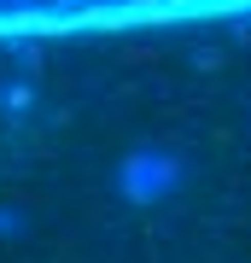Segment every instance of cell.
Masks as SVG:
<instances>
[{"mask_svg": "<svg viewBox=\"0 0 251 263\" xmlns=\"http://www.w3.org/2000/svg\"><path fill=\"white\" fill-rule=\"evenodd\" d=\"M187 181V158L169 146H134L129 158L117 164V187L123 199H134V205H158V199H169Z\"/></svg>", "mask_w": 251, "mask_h": 263, "instance_id": "1", "label": "cell"}, {"mask_svg": "<svg viewBox=\"0 0 251 263\" xmlns=\"http://www.w3.org/2000/svg\"><path fill=\"white\" fill-rule=\"evenodd\" d=\"M18 228H24V216H18V211H0V234H18Z\"/></svg>", "mask_w": 251, "mask_h": 263, "instance_id": "3", "label": "cell"}, {"mask_svg": "<svg viewBox=\"0 0 251 263\" xmlns=\"http://www.w3.org/2000/svg\"><path fill=\"white\" fill-rule=\"evenodd\" d=\"M6 111H12V117L29 111V88H6Z\"/></svg>", "mask_w": 251, "mask_h": 263, "instance_id": "2", "label": "cell"}]
</instances>
